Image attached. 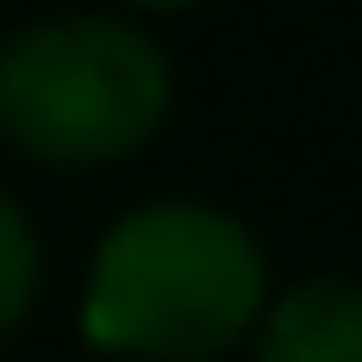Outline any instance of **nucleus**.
Here are the masks:
<instances>
[{"label": "nucleus", "mask_w": 362, "mask_h": 362, "mask_svg": "<svg viewBox=\"0 0 362 362\" xmlns=\"http://www.w3.org/2000/svg\"><path fill=\"white\" fill-rule=\"evenodd\" d=\"M270 298L256 235L199 199L121 214L86 270L78 334L128 362H221Z\"/></svg>", "instance_id": "nucleus-1"}, {"label": "nucleus", "mask_w": 362, "mask_h": 362, "mask_svg": "<svg viewBox=\"0 0 362 362\" xmlns=\"http://www.w3.org/2000/svg\"><path fill=\"white\" fill-rule=\"evenodd\" d=\"M170 114V57L114 15H50L0 50V135L57 170L135 156Z\"/></svg>", "instance_id": "nucleus-2"}, {"label": "nucleus", "mask_w": 362, "mask_h": 362, "mask_svg": "<svg viewBox=\"0 0 362 362\" xmlns=\"http://www.w3.org/2000/svg\"><path fill=\"white\" fill-rule=\"evenodd\" d=\"M256 362H362V298L348 277H305L256 313Z\"/></svg>", "instance_id": "nucleus-3"}, {"label": "nucleus", "mask_w": 362, "mask_h": 362, "mask_svg": "<svg viewBox=\"0 0 362 362\" xmlns=\"http://www.w3.org/2000/svg\"><path fill=\"white\" fill-rule=\"evenodd\" d=\"M36 298H43V242L15 206V192H0V341L36 313Z\"/></svg>", "instance_id": "nucleus-4"}, {"label": "nucleus", "mask_w": 362, "mask_h": 362, "mask_svg": "<svg viewBox=\"0 0 362 362\" xmlns=\"http://www.w3.org/2000/svg\"><path fill=\"white\" fill-rule=\"evenodd\" d=\"M128 8H149V15H177V8H199V0H128Z\"/></svg>", "instance_id": "nucleus-5"}]
</instances>
